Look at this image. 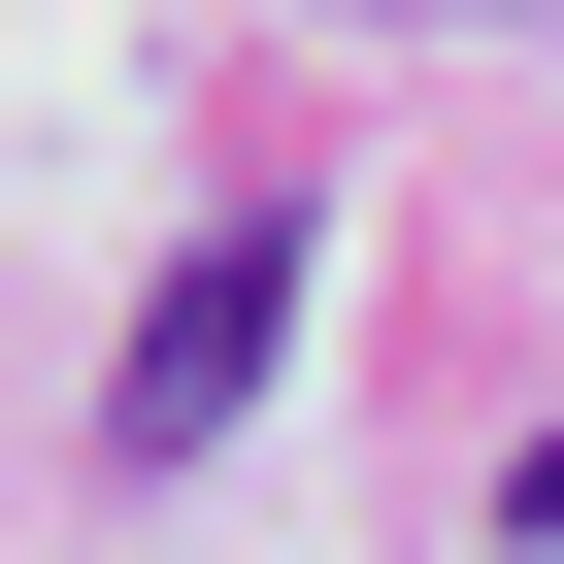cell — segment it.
<instances>
[{
  "label": "cell",
  "mask_w": 564,
  "mask_h": 564,
  "mask_svg": "<svg viewBox=\"0 0 564 564\" xmlns=\"http://www.w3.org/2000/svg\"><path fill=\"white\" fill-rule=\"evenodd\" d=\"M300 265H333L300 199H199V232H166V300H133V366H100V465H232V399L300 366Z\"/></svg>",
  "instance_id": "cell-1"
}]
</instances>
